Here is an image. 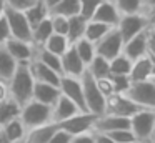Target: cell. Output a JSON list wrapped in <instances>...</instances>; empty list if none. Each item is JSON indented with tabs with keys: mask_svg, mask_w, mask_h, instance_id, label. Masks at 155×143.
I'll return each mask as SVG.
<instances>
[{
	"mask_svg": "<svg viewBox=\"0 0 155 143\" xmlns=\"http://www.w3.org/2000/svg\"><path fill=\"white\" fill-rule=\"evenodd\" d=\"M35 80L30 73L28 62H18L15 67L14 75L7 82L8 98H12L18 106L25 105L28 100H32V92H34Z\"/></svg>",
	"mask_w": 155,
	"mask_h": 143,
	"instance_id": "6da1fadb",
	"label": "cell"
},
{
	"mask_svg": "<svg viewBox=\"0 0 155 143\" xmlns=\"http://www.w3.org/2000/svg\"><path fill=\"white\" fill-rule=\"evenodd\" d=\"M82 82V90H84V102H85V112L94 113V115H104L105 112V98L100 93V90L97 88V82L90 73L85 70L80 75Z\"/></svg>",
	"mask_w": 155,
	"mask_h": 143,
	"instance_id": "7a4b0ae2",
	"label": "cell"
},
{
	"mask_svg": "<svg viewBox=\"0 0 155 143\" xmlns=\"http://www.w3.org/2000/svg\"><path fill=\"white\" fill-rule=\"evenodd\" d=\"M18 118L22 120V123H24V126L27 130L47 125V123H52L50 122V106L44 105V103H38L35 100H28L25 105L20 106Z\"/></svg>",
	"mask_w": 155,
	"mask_h": 143,
	"instance_id": "3957f363",
	"label": "cell"
},
{
	"mask_svg": "<svg viewBox=\"0 0 155 143\" xmlns=\"http://www.w3.org/2000/svg\"><path fill=\"white\" fill-rule=\"evenodd\" d=\"M128 122H130V132L135 135L138 143L150 141L152 128H153V123H155V110L138 108L128 118Z\"/></svg>",
	"mask_w": 155,
	"mask_h": 143,
	"instance_id": "277c9868",
	"label": "cell"
},
{
	"mask_svg": "<svg viewBox=\"0 0 155 143\" xmlns=\"http://www.w3.org/2000/svg\"><path fill=\"white\" fill-rule=\"evenodd\" d=\"M124 95L128 96L138 108L155 110V83L152 82V78L130 83L128 90Z\"/></svg>",
	"mask_w": 155,
	"mask_h": 143,
	"instance_id": "5b68a950",
	"label": "cell"
},
{
	"mask_svg": "<svg viewBox=\"0 0 155 143\" xmlns=\"http://www.w3.org/2000/svg\"><path fill=\"white\" fill-rule=\"evenodd\" d=\"M122 40H128L132 37H135L137 33H142L148 28V18L143 13L137 12V13H127V15H120L117 27Z\"/></svg>",
	"mask_w": 155,
	"mask_h": 143,
	"instance_id": "8992f818",
	"label": "cell"
},
{
	"mask_svg": "<svg viewBox=\"0 0 155 143\" xmlns=\"http://www.w3.org/2000/svg\"><path fill=\"white\" fill-rule=\"evenodd\" d=\"M4 15H5V18H7L12 38H18V40L30 42L32 28H30V25H28L27 18H25V13L22 12V10H15V8H10V7H5Z\"/></svg>",
	"mask_w": 155,
	"mask_h": 143,
	"instance_id": "52a82bcc",
	"label": "cell"
},
{
	"mask_svg": "<svg viewBox=\"0 0 155 143\" xmlns=\"http://www.w3.org/2000/svg\"><path fill=\"white\" fill-rule=\"evenodd\" d=\"M122 47H124V40H122L118 30L114 27L95 43V55H100L104 58L110 60L117 57L118 53H122Z\"/></svg>",
	"mask_w": 155,
	"mask_h": 143,
	"instance_id": "ba28073f",
	"label": "cell"
},
{
	"mask_svg": "<svg viewBox=\"0 0 155 143\" xmlns=\"http://www.w3.org/2000/svg\"><path fill=\"white\" fill-rule=\"evenodd\" d=\"M95 120H97V115H94V113L78 112V113H75L74 116H70V118L57 123V126L72 136V135H77V133L92 132Z\"/></svg>",
	"mask_w": 155,
	"mask_h": 143,
	"instance_id": "9c48e42d",
	"label": "cell"
},
{
	"mask_svg": "<svg viewBox=\"0 0 155 143\" xmlns=\"http://www.w3.org/2000/svg\"><path fill=\"white\" fill-rule=\"evenodd\" d=\"M58 90L64 96H67L70 102H74L82 112H85V102H84V90H82L80 76H70L62 75L58 82Z\"/></svg>",
	"mask_w": 155,
	"mask_h": 143,
	"instance_id": "30bf717a",
	"label": "cell"
},
{
	"mask_svg": "<svg viewBox=\"0 0 155 143\" xmlns=\"http://www.w3.org/2000/svg\"><path fill=\"white\" fill-rule=\"evenodd\" d=\"M137 110H138V106L135 105L128 96H125L124 93H114V95H110L107 98V102H105V112L104 113L130 118Z\"/></svg>",
	"mask_w": 155,
	"mask_h": 143,
	"instance_id": "8fae6325",
	"label": "cell"
},
{
	"mask_svg": "<svg viewBox=\"0 0 155 143\" xmlns=\"http://www.w3.org/2000/svg\"><path fill=\"white\" fill-rule=\"evenodd\" d=\"M125 128H130V122H128V118L104 113V115H98L97 116L92 132H95V133H110V132L125 130Z\"/></svg>",
	"mask_w": 155,
	"mask_h": 143,
	"instance_id": "7c38bea8",
	"label": "cell"
},
{
	"mask_svg": "<svg viewBox=\"0 0 155 143\" xmlns=\"http://www.w3.org/2000/svg\"><path fill=\"white\" fill-rule=\"evenodd\" d=\"M5 50L8 52V55L15 60V62H30L34 58V52L35 47L30 42H25V40H18V38H8L4 43Z\"/></svg>",
	"mask_w": 155,
	"mask_h": 143,
	"instance_id": "4fadbf2b",
	"label": "cell"
},
{
	"mask_svg": "<svg viewBox=\"0 0 155 143\" xmlns=\"http://www.w3.org/2000/svg\"><path fill=\"white\" fill-rule=\"evenodd\" d=\"M78 112H82V110L78 108L74 102H70L67 96H64L60 93L57 102L50 106V122L52 123H60V122H64V120L74 116L75 113H78Z\"/></svg>",
	"mask_w": 155,
	"mask_h": 143,
	"instance_id": "5bb4252c",
	"label": "cell"
},
{
	"mask_svg": "<svg viewBox=\"0 0 155 143\" xmlns=\"http://www.w3.org/2000/svg\"><path fill=\"white\" fill-rule=\"evenodd\" d=\"M62 63V75H70V76H80L85 72V63L82 62V58L77 55L74 47H68L65 50V53L60 57Z\"/></svg>",
	"mask_w": 155,
	"mask_h": 143,
	"instance_id": "9a60e30c",
	"label": "cell"
},
{
	"mask_svg": "<svg viewBox=\"0 0 155 143\" xmlns=\"http://www.w3.org/2000/svg\"><path fill=\"white\" fill-rule=\"evenodd\" d=\"M122 53L132 62L140 57L147 55V30L142 33H137L135 37L125 40L124 47H122Z\"/></svg>",
	"mask_w": 155,
	"mask_h": 143,
	"instance_id": "2e32d148",
	"label": "cell"
},
{
	"mask_svg": "<svg viewBox=\"0 0 155 143\" xmlns=\"http://www.w3.org/2000/svg\"><path fill=\"white\" fill-rule=\"evenodd\" d=\"M90 20L105 23V25H108V27H117L118 20H120V12L115 8V5L110 0H102V2L98 3V7L95 8V12H94V15H92Z\"/></svg>",
	"mask_w": 155,
	"mask_h": 143,
	"instance_id": "e0dca14e",
	"label": "cell"
},
{
	"mask_svg": "<svg viewBox=\"0 0 155 143\" xmlns=\"http://www.w3.org/2000/svg\"><path fill=\"white\" fill-rule=\"evenodd\" d=\"M28 67H30V73L34 76L35 82H40V83H50V85H57L60 82V76L57 72H54L52 68H48L47 65H44L42 62H38L37 58H32L28 62Z\"/></svg>",
	"mask_w": 155,
	"mask_h": 143,
	"instance_id": "ac0fdd59",
	"label": "cell"
},
{
	"mask_svg": "<svg viewBox=\"0 0 155 143\" xmlns=\"http://www.w3.org/2000/svg\"><path fill=\"white\" fill-rule=\"evenodd\" d=\"M60 96V90L57 85H50V83H40L35 82L34 85V92H32V100L38 103H44V105L52 106L57 98Z\"/></svg>",
	"mask_w": 155,
	"mask_h": 143,
	"instance_id": "d6986e66",
	"label": "cell"
},
{
	"mask_svg": "<svg viewBox=\"0 0 155 143\" xmlns=\"http://www.w3.org/2000/svg\"><path fill=\"white\" fill-rule=\"evenodd\" d=\"M0 132H2L5 143H20L24 140L25 133H27V128L24 126L22 120L18 116H15V118L8 120L7 123L0 126Z\"/></svg>",
	"mask_w": 155,
	"mask_h": 143,
	"instance_id": "ffe728a7",
	"label": "cell"
},
{
	"mask_svg": "<svg viewBox=\"0 0 155 143\" xmlns=\"http://www.w3.org/2000/svg\"><path fill=\"white\" fill-rule=\"evenodd\" d=\"M152 76V58L150 55H143L140 58L134 60L130 67V72H128V78L130 82H143L148 80Z\"/></svg>",
	"mask_w": 155,
	"mask_h": 143,
	"instance_id": "44dd1931",
	"label": "cell"
},
{
	"mask_svg": "<svg viewBox=\"0 0 155 143\" xmlns=\"http://www.w3.org/2000/svg\"><path fill=\"white\" fill-rule=\"evenodd\" d=\"M57 130V123H47V125L37 126V128L27 130L24 140L20 143H48L52 135Z\"/></svg>",
	"mask_w": 155,
	"mask_h": 143,
	"instance_id": "7402d4cb",
	"label": "cell"
},
{
	"mask_svg": "<svg viewBox=\"0 0 155 143\" xmlns=\"http://www.w3.org/2000/svg\"><path fill=\"white\" fill-rule=\"evenodd\" d=\"M54 33V28H52V22H50V15L47 18H44L40 23L32 28V37H30V42L34 47H42L45 43V40Z\"/></svg>",
	"mask_w": 155,
	"mask_h": 143,
	"instance_id": "603a6c76",
	"label": "cell"
},
{
	"mask_svg": "<svg viewBox=\"0 0 155 143\" xmlns=\"http://www.w3.org/2000/svg\"><path fill=\"white\" fill-rule=\"evenodd\" d=\"M34 58H37L38 62H42L44 65H47L48 68H52L54 72H57L58 75H62V63H60V57L58 55H55V53L42 48V47H35Z\"/></svg>",
	"mask_w": 155,
	"mask_h": 143,
	"instance_id": "cb8c5ba5",
	"label": "cell"
},
{
	"mask_svg": "<svg viewBox=\"0 0 155 143\" xmlns=\"http://www.w3.org/2000/svg\"><path fill=\"white\" fill-rule=\"evenodd\" d=\"M24 13H25V18H27L30 28H34L37 23H40L44 18H47V17L50 15L48 8L45 7V3L42 2V0H38L37 3H34V5L28 7L27 10H24Z\"/></svg>",
	"mask_w": 155,
	"mask_h": 143,
	"instance_id": "d4e9b609",
	"label": "cell"
},
{
	"mask_svg": "<svg viewBox=\"0 0 155 143\" xmlns=\"http://www.w3.org/2000/svg\"><path fill=\"white\" fill-rule=\"evenodd\" d=\"M72 43L68 42V38L65 35H58V33H52L50 37H48L47 40H45V43L42 45V48L48 50V52L55 53V55L62 57L65 53V50L70 47Z\"/></svg>",
	"mask_w": 155,
	"mask_h": 143,
	"instance_id": "484cf974",
	"label": "cell"
},
{
	"mask_svg": "<svg viewBox=\"0 0 155 143\" xmlns=\"http://www.w3.org/2000/svg\"><path fill=\"white\" fill-rule=\"evenodd\" d=\"M110 28H114V27H108V25H105V23L95 22V20H87L85 32H84V38H87L88 42H92L95 45V43H97Z\"/></svg>",
	"mask_w": 155,
	"mask_h": 143,
	"instance_id": "4316f807",
	"label": "cell"
},
{
	"mask_svg": "<svg viewBox=\"0 0 155 143\" xmlns=\"http://www.w3.org/2000/svg\"><path fill=\"white\" fill-rule=\"evenodd\" d=\"M15 67H17V62L8 55L4 45H0V80L7 83L8 78L14 75Z\"/></svg>",
	"mask_w": 155,
	"mask_h": 143,
	"instance_id": "83f0119b",
	"label": "cell"
},
{
	"mask_svg": "<svg viewBox=\"0 0 155 143\" xmlns=\"http://www.w3.org/2000/svg\"><path fill=\"white\" fill-rule=\"evenodd\" d=\"M72 47L75 48L77 55L82 58V62L85 63V67H87L88 63H90V60L95 57V45L92 42H88L87 38H84V37L75 40V42L72 43Z\"/></svg>",
	"mask_w": 155,
	"mask_h": 143,
	"instance_id": "f1b7e54d",
	"label": "cell"
},
{
	"mask_svg": "<svg viewBox=\"0 0 155 143\" xmlns=\"http://www.w3.org/2000/svg\"><path fill=\"white\" fill-rule=\"evenodd\" d=\"M85 25H87V20L78 13V15L68 17V30H67V38L70 43H74L77 38L84 37L85 32Z\"/></svg>",
	"mask_w": 155,
	"mask_h": 143,
	"instance_id": "f546056e",
	"label": "cell"
},
{
	"mask_svg": "<svg viewBox=\"0 0 155 143\" xmlns=\"http://www.w3.org/2000/svg\"><path fill=\"white\" fill-rule=\"evenodd\" d=\"M85 70H87V72L90 73L95 80H97V78H104V76H107L108 73H110V68H108V60L104 58V57H100V55H95L94 58L90 60V63L87 65V68H85Z\"/></svg>",
	"mask_w": 155,
	"mask_h": 143,
	"instance_id": "4dcf8cb0",
	"label": "cell"
},
{
	"mask_svg": "<svg viewBox=\"0 0 155 143\" xmlns=\"http://www.w3.org/2000/svg\"><path fill=\"white\" fill-rule=\"evenodd\" d=\"M130 67H132V60L127 58L124 53H118L117 57L108 60V68H110L108 75H128Z\"/></svg>",
	"mask_w": 155,
	"mask_h": 143,
	"instance_id": "1f68e13d",
	"label": "cell"
},
{
	"mask_svg": "<svg viewBox=\"0 0 155 143\" xmlns=\"http://www.w3.org/2000/svg\"><path fill=\"white\" fill-rule=\"evenodd\" d=\"M18 113H20V106H18L12 98L2 100V102H0V126L4 125V123H7L8 120L18 116Z\"/></svg>",
	"mask_w": 155,
	"mask_h": 143,
	"instance_id": "d6a6232c",
	"label": "cell"
},
{
	"mask_svg": "<svg viewBox=\"0 0 155 143\" xmlns=\"http://www.w3.org/2000/svg\"><path fill=\"white\" fill-rule=\"evenodd\" d=\"M50 13H58V15H64V17L78 15V13H80L78 0H60V2L50 10Z\"/></svg>",
	"mask_w": 155,
	"mask_h": 143,
	"instance_id": "836d02e7",
	"label": "cell"
},
{
	"mask_svg": "<svg viewBox=\"0 0 155 143\" xmlns=\"http://www.w3.org/2000/svg\"><path fill=\"white\" fill-rule=\"evenodd\" d=\"M110 2L120 12V15L137 13V12H140V7H142V0H110Z\"/></svg>",
	"mask_w": 155,
	"mask_h": 143,
	"instance_id": "e575fe53",
	"label": "cell"
},
{
	"mask_svg": "<svg viewBox=\"0 0 155 143\" xmlns=\"http://www.w3.org/2000/svg\"><path fill=\"white\" fill-rule=\"evenodd\" d=\"M50 22H52V28H54V33H58V35H65V37H67L68 17L58 15V13H50Z\"/></svg>",
	"mask_w": 155,
	"mask_h": 143,
	"instance_id": "d590c367",
	"label": "cell"
},
{
	"mask_svg": "<svg viewBox=\"0 0 155 143\" xmlns=\"http://www.w3.org/2000/svg\"><path fill=\"white\" fill-rule=\"evenodd\" d=\"M105 135H108L115 143H138L135 135L130 132V128L117 130V132H110V133H105Z\"/></svg>",
	"mask_w": 155,
	"mask_h": 143,
	"instance_id": "8d00e7d4",
	"label": "cell"
},
{
	"mask_svg": "<svg viewBox=\"0 0 155 143\" xmlns=\"http://www.w3.org/2000/svg\"><path fill=\"white\" fill-rule=\"evenodd\" d=\"M112 85H114V92L115 93H125L130 86V78L128 75H108Z\"/></svg>",
	"mask_w": 155,
	"mask_h": 143,
	"instance_id": "74e56055",
	"label": "cell"
},
{
	"mask_svg": "<svg viewBox=\"0 0 155 143\" xmlns=\"http://www.w3.org/2000/svg\"><path fill=\"white\" fill-rule=\"evenodd\" d=\"M102 0H78V5H80V15L84 17L85 20H90L92 15H94L95 8L98 7Z\"/></svg>",
	"mask_w": 155,
	"mask_h": 143,
	"instance_id": "f35d334b",
	"label": "cell"
},
{
	"mask_svg": "<svg viewBox=\"0 0 155 143\" xmlns=\"http://www.w3.org/2000/svg\"><path fill=\"white\" fill-rule=\"evenodd\" d=\"M95 82H97V88L100 90V93L105 96V98H108L110 95H114V93H115V92H114V85H112L108 75L104 76V78H97Z\"/></svg>",
	"mask_w": 155,
	"mask_h": 143,
	"instance_id": "ab89813d",
	"label": "cell"
},
{
	"mask_svg": "<svg viewBox=\"0 0 155 143\" xmlns=\"http://www.w3.org/2000/svg\"><path fill=\"white\" fill-rule=\"evenodd\" d=\"M5 2V7H10V8H15V10H27L28 7H32L34 3H37L38 0H4Z\"/></svg>",
	"mask_w": 155,
	"mask_h": 143,
	"instance_id": "60d3db41",
	"label": "cell"
},
{
	"mask_svg": "<svg viewBox=\"0 0 155 143\" xmlns=\"http://www.w3.org/2000/svg\"><path fill=\"white\" fill-rule=\"evenodd\" d=\"M70 143H95L94 132H84L70 136Z\"/></svg>",
	"mask_w": 155,
	"mask_h": 143,
	"instance_id": "b9f144b4",
	"label": "cell"
},
{
	"mask_svg": "<svg viewBox=\"0 0 155 143\" xmlns=\"http://www.w3.org/2000/svg\"><path fill=\"white\" fill-rule=\"evenodd\" d=\"M8 38H10V28H8L5 15H2L0 17V45H4Z\"/></svg>",
	"mask_w": 155,
	"mask_h": 143,
	"instance_id": "7bdbcfd3",
	"label": "cell"
},
{
	"mask_svg": "<svg viewBox=\"0 0 155 143\" xmlns=\"http://www.w3.org/2000/svg\"><path fill=\"white\" fill-rule=\"evenodd\" d=\"M48 143H70V135L57 126V130H55V133L52 135V138L48 140Z\"/></svg>",
	"mask_w": 155,
	"mask_h": 143,
	"instance_id": "ee69618b",
	"label": "cell"
},
{
	"mask_svg": "<svg viewBox=\"0 0 155 143\" xmlns=\"http://www.w3.org/2000/svg\"><path fill=\"white\" fill-rule=\"evenodd\" d=\"M147 55L155 57V30L147 28Z\"/></svg>",
	"mask_w": 155,
	"mask_h": 143,
	"instance_id": "f6af8a7d",
	"label": "cell"
},
{
	"mask_svg": "<svg viewBox=\"0 0 155 143\" xmlns=\"http://www.w3.org/2000/svg\"><path fill=\"white\" fill-rule=\"evenodd\" d=\"M140 13H143L147 18L152 15V13H155V0H142Z\"/></svg>",
	"mask_w": 155,
	"mask_h": 143,
	"instance_id": "bcb514c9",
	"label": "cell"
},
{
	"mask_svg": "<svg viewBox=\"0 0 155 143\" xmlns=\"http://www.w3.org/2000/svg\"><path fill=\"white\" fill-rule=\"evenodd\" d=\"M8 98V90H7V83L0 80V102Z\"/></svg>",
	"mask_w": 155,
	"mask_h": 143,
	"instance_id": "7dc6e473",
	"label": "cell"
},
{
	"mask_svg": "<svg viewBox=\"0 0 155 143\" xmlns=\"http://www.w3.org/2000/svg\"><path fill=\"white\" fill-rule=\"evenodd\" d=\"M42 2L45 3V7H47V8H48V12H50V10L54 8V7L57 5V3L60 2V0H42Z\"/></svg>",
	"mask_w": 155,
	"mask_h": 143,
	"instance_id": "c3c4849f",
	"label": "cell"
},
{
	"mask_svg": "<svg viewBox=\"0 0 155 143\" xmlns=\"http://www.w3.org/2000/svg\"><path fill=\"white\" fill-rule=\"evenodd\" d=\"M148 28L155 30V13H152V15L148 17Z\"/></svg>",
	"mask_w": 155,
	"mask_h": 143,
	"instance_id": "681fc988",
	"label": "cell"
},
{
	"mask_svg": "<svg viewBox=\"0 0 155 143\" xmlns=\"http://www.w3.org/2000/svg\"><path fill=\"white\" fill-rule=\"evenodd\" d=\"M152 58V76L150 78H155V57H150Z\"/></svg>",
	"mask_w": 155,
	"mask_h": 143,
	"instance_id": "f907efd6",
	"label": "cell"
},
{
	"mask_svg": "<svg viewBox=\"0 0 155 143\" xmlns=\"http://www.w3.org/2000/svg\"><path fill=\"white\" fill-rule=\"evenodd\" d=\"M148 143H155V123H153V128H152V135H150V141Z\"/></svg>",
	"mask_w": 155,
	"mask_h": 143,
	"instance_id": "816d5d0a",
	"label": "cell"
},
{
	"mask_svg": "<svg viewBox=\"0 0 155 143\" xmlns=\"http://www.w3.org/2000/svg\"><path fill=\"white\" fill-rule=\"evenodd\" d=\"M4 10H5V2L4 0H0V17L4 15Z\"/></svg>",
	"mask_w": 155,
	"mask_h": 143,
	"instance_id": "f5cc1de1",
	"label": "cell"
},
{
	"mask_svg": "<svg viewBox=\"0 0 155 143\" xmlns=\"http://www.w3.org/2000/svg\"><path fill=\"white\" fill-rule=\"evenodd\" d=\"M0 143H5L4 141V136H2V132H0Z\"/></svg>",
	"mask_w": 155,
	"mask_h": 143,
	"instance_id": "db71d44e",
	"label": "cell"
},
{
	"mask_svg": "<svg viewBox=\"0 0 155 143\" xmlns=\"http://www.w3.org/2000/svg\"><path fill=\"white\" fill-rule=\"evenodd\" d=\"M152 82H153V83H155V78H152Z\"/></svg>",
	"mask_w": 155,
	"mask_h": 143,
	"instance_id": "11a10c76",
	"label": "cell"
}]
</instances>
